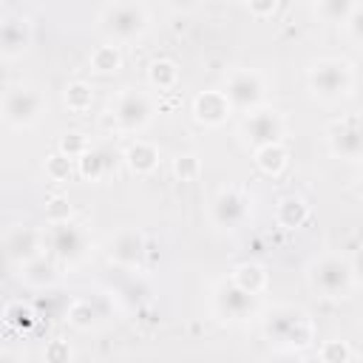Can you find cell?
<instances>
[{"instance_id": "cell-1", "label": "cell", "mask_w": 363, "mask_h": 363, "mask_svg": "<svg viewBox=\"0 0 363 363\" xmlns=\"http://www.w3.org/2000/svg\"><path fill=\"white\" fill-rule=\"evenodd\" d=\"M261 335L286 352H303L315 343V323L306 309L278 303L261 318Z\"/></svg>"}, {"instance_id": "cell-2", "label": "cell", "mask_w": 363, "mask_h": 363, "mask_svg": "<svg viewBox=\"0 0 363 363\" xmlns=\"http://www.w3.org/2000/svg\"><path fill=\"white\" fill-rule=\"evenodd\" d=\"M309 94L326 105L352 96L354 91V65L343 57H318L306 68Z\"/></svg>"}, {"instance_id": "cell-3", "label": "cell", "mask_w": 363, "mask_h": 363, "mask_svg": "<svg viewBox=\"0 0 363 363\" xmlns=\"http://www.w3.org/2000/svg\"><path fill=\"white\" fill-rule=\"evenodd\" d=\"M99 28L113 43H130L147 34L150 28V9L145 3H105L99 6Z\"/></svg>"}, {"instance_id": "cell-4", "label": "cell", "mask_w": 363, "mask_h": 363, "mask_svg": "<svg viewBox=\"0 0 363 363\" xmlns=\"http://www.w3.org/2000/svg\"><path fill=\"white\" fill-rule=\"evenodd\" d=\"M306 281L312 286L315 295L326 298V301H340L349 298L354 289V275H352V261H346L343 255H320L309 264Z\"/></svg>"}, {"instance_id": "cell-5", "label": "cell", "mask_w": 363, "mask_h": 363, "mask_svg": "<svg viewBox=\"0 0 363 363\" xmlns=\"http://www.w3.org/2000/svg\"><path fill=\"white\" fill-rule=\"evenodd\" d=\"M45 108H48L45 96L31 85L17 82L3 91V122L9 128H17V130L34 128L43 119Z\"/></svg>"}, {"instance_id": "cell-6", "label": "cell", "mask_w": 363, "mask_h": 363, "mask_svg": "<svg viewBox=\"0 0 363 363\" xmlns=\"http://www.w3.org/2000/svg\"><path fill=\"white\" fill-rule=\"evenodd\" d=\"M156 105L145 88H122L111 105V116L119 133H139L153 122Z\"/></svg>"}, {"instance_id": "cell-7", "label": "cell", "mask_w": 363, "mask_h": 363, "mask_svg": "<svg viewBox=\"0 0 363 363\" xmlns=\"http://www.w3.org/2000/svg\"><path fill=\"white\" fill-rule=\"evenodd\" d=\"M238 136L252 147H267V145H284L286 136V119L275 108H258L252 113H244L238 125Z\"/></svg>"}, {"instance_id": "cell-8", "label": "cell", "mask_w": 363, "mask_h": 363, "mask_svg": "<svg viewBox=\"0 0 363 363\" xmlns=\"http://www.w3.org/2000/svg\"><path fill=\"white\" fill-rule=\"evenodd\" d=\"M224 96L230 99L233 111L252 113L261 108V102L267 96V82L252 68H233L224 77Z\"/></svg>"}, {"instance_id": "cell-9", "label": "cell", "mask_w": 363, "mask_h": 363, "mask_svg": "<svg viewBox=\"0 0 363 363\" xmlns=\"http://www.w3.org/2000/svg\"><path fill=\"white\" fill-rule=\"evenodd\" d=\"M252 213V196L250 190L238 187V184H227L213 196L210 204V218L218 230H238L247 224Z\"/></svg>"}, {"instance_id": "cell-10", "label": "cell", "mask_w": 363, "mask_h": 363, "mask_svg": "<svg viewBox=\"0 0 363 363\" xmlns=\"http://www.w3.org/2000/svg\"><path fill=\"white\" fill-rule=\"evenodd\" d=\"M43 238H45V247L54 252V258H60L65 264H74L88 252V233L74 221L48 224Z\"/></svg>"}, {"instance_id": "cell-11", "label": "cell", "mask_w": 363, "mask_h": 363, "mask_svg": "<svg viewBox=\"0 0 363 363\" xmlns=\"http://www.w3.org/2000/svg\"><path fill=\"white\" fill-rule=\"evenodd\" d=\"M326 142H329L332 156L346 159V162H360V156H363V119H357V116L335 119L326 128Z\"/></svg>"}, {"instance_id": "cell-12", "label": "cell", "mask_w": 363, "mask_h": 363, "mask_svg": "<svg viewBox=\"0 0 363 363\" xmlns=\"http://www.w3.org/2000/svg\"><path fill=\"white\" fill-rule=\"evenodd\" d=\"M145 255H147V235L139 227H122L108 241V258L116 267L136 269L145 264Z\"/></svg>"}, {"instance_id": "cell-13", "label": "cell", "mask_w": 363, "mask_h": 363, "mask_svg": "<svg viewBox=\"0 0 363 363\" xmlns=\"http://www.w3.org/2000/svg\"><path fill=\"white\" fill-rule=\"evenodd\" d=\"M43 247H45V238H43V233L34 230V227H23V224H17V227L6 230L3 250H6L9 264H14L17 269H20L23 264L40 258V255H43Z\"/></svg>"}, {"instance_id": "cell-14", "label": "cell", "mask_w": 363, "mask_h": 363, "mask_svg": "<svg viewBox=\"0 0 363 363\" xmlns=\"http://www.w3.org/2000/svg\"><path fill=\"white\" fill-rule=\"evenodd\" d=\"M213 306L227 320H247L250 315H255V298L247 295L244 289H238L230 278L216 284V289H213Z\"/></svg>"}, {"instance_id": "cell-15", "label": "cell", "mask_w": 363, "mask_h": 363, "mask_svg": "<svg viewBox=\"0 0 363 363\" xmlns=\"http://www.w3.org/2000/svg\"><path fill=\"white\" fill-rule=\"evenodd\" d=\"M34 28L26 14H9L0 20V54L3 60H17L31 48Z\"/></svg>"}, {"instance_id": "cell-16", "label": "cell", "mask_w": 363, "mask_h": 363, "mask_svg": "<svg viewBox=\"0 0 363 363\" xmlns=\"http://www.w3.org/2000/svg\"><path fill=\"white\" fill-rule=\"evenodd\" d=\"M230 113H233V105L224 96V91H201L193 96V116L199 125L218 128L230 119Z\"/></svg>"}, {"instance_id": "cell-17", "label": "cell", "mask_w": 363, "mask_h": 363, "mask_svg": "<svg viewBox=\"0 0 363 363\" xmlns=\"http://www.w3.org/2000/svg\"><path fill=\"white\" fill-rule=\"evenodd\" d=\"M122 159L128 164L130 173L136 176H150L156 167H159V147L147 139H133L125 150H122Z\"/></svg>"}, {"instance_id": "cell-18", "label": "cell", "mask_w": 363, "mask_h": 363, "mask_svg": "<svg viewBox=\"0 0 363 363\" xmlns=\"http://www.w3.org/2000/svg\"><path fill=\"white\" fill-rule=\"evenodd\" d=\"M230 281H233L238 289H244L247 295H252V298H258V295L269 286V275H267V269H264L261 264H255V261L235 264L233 272H230Z\"/></svg>"}, {"instance_id": "cell-19", "label": "cell", "mask_w": 363, "mask_h": 363, "mask_svg": "<svg viewBox=\"0 0 363 363\" xmlns=\"http://www.w3.org/2000/svg\"><path fill=\"white\" fill-rule=\"evenodd\" d=\"M113 153L108 147H91L79 162H77V173L85 179V182H102L111 176L113 170Z\"/></svg>"}, {"instance_id": "cell-20", "label": "cell", "mask_w": 363, "mask_h": 363, "mask_svg": "<svg viewBox=\"0 0 363 363\" xmlns=\"http://www.w3.org/2000/svg\"><path fill=\"white\" fill-rule=\"evenodd\" d=\"M275 218H278V224H281L284 230H298V227H303L306 218H309V204H306V199H301V196H284V199L278 201V207H275Z\"/></svg>"}, {"instance_id": "cell-21", "label": "cell", "mask_w": 363, "mask_h": 363, "mask_svg": "<svg viewBox=\"0 0 363 363\" xmlns=\"http://www.w3.org/2000/svg\"><path fill=\"white\" fill-rule=\"evenodd\" d=\"M20 281L28 284V286H34V289L51 286L57 281V264L51 258L40 255V258H34V261H28V264L20 267Z\"/></svg>"}, {"instance_id": "cell-22", "label": "cell", "mask_w": 363, "mask_h": 363, "mask_svg": "<svg viewBox=\"0 0 363 363\" xmlns=\"http://www.w3.org/2000/svg\"><path fill=\"white\" fill-rule=\"evenodd\" d=\"M252 159H255V167L267 176H281L286 162H289V153L284 145H267V147H258L252 150Z\"/></svg>"}, {"instance_id": "cell-23", "label": "cell", "mask_w": 363, "mask_h": 363, "mask_svg": "<svg viewBox=\"0 0 363 363\" xmlns=\"http://www.w3.org/2000/svg\"><path fill=\"white\" fill-rule=\"evenodd\" d=\"M147 82L159 91H173L179 85V65L167 57H159L147 65Z\"/></svg>"}, {"instance_id": "cell-24", "label": "cell", "mask_w": 363, "mask_h": 363, "mask_svg": "<svg viewBox=\"0 0 363 363\" xmlns=\"http://www.w3.org/2000/svg\"><path fill=\"white\" fill-rule=\"evenodd\" d=\"M88 62H91V68L96 74H116L122 68V51L113 43H102V45H96L91 51Z\"/></svg>"}, {"instance_id": "cell-25", "label": "cell", "mask_w": 363, "mask_h": 363, "mask_svg": "<svg viewBox=\"0 0 363 363\" xmlns=\"http://www.w3.org/2000/svg\"><path fill=\"white\" fill-rule=\"evenodd\" d=\"M62 102H65V108H68L71 113H85V111L94 105V88H91L88 82H82V79H74V82L65 85Z\"/></svg>"}, {"instance_id": "cell-26", "label": "cell", "mask_w": 363, "mask_h": 363, "mask_svg": "<svg viewBox=\"0 0 363 363\" xmlns=\"http://www.w3.org/2000/svg\"><path fill=\"white\" fill-rule=\"evenodd\" d=\"M65 320H68L74 329L85 332V329L94 326V320H96V309L91 306V301H74V303L68 306V312H65Z\"/></svg>"}, {"instance_id": "cell-27", "label": "cell", "mask_w": 363, "mask_h": 363, "mask_svg": "<svg viewBox=\"0 0 363 363\" xmlns=\"http://www.w3.org/2000/svg\"><path fill=\"white\" fill-rule=\"evenodd\" d=\"M45 176L51 179V182H68L71 179V173H74V159H68L65 153H51V156H45Z\"/></svg>"}, {"instance_id": "cell-28", "label": "cell", "mask_w": 363, "mask_h": 363, "mask_svg": "<svg viewBox=\"0 0 363 363\" xmlns=\"http://www.w3.org/2000/svg\"><path fill=\"white\" fill-rule=\"evenodd\" d=\"M352 9H354V3H349V0H320L315 6V11L323 20H329V23H346L349 14H352Z\"/></svg>"}, {"instance_id": "cell-29", "label": "cell", "mask_w": 363, "mask_h": 363, "mask_svg": "<svg viewBox=\"0 0 363 363\" xmlns=\"http://www.w3.org/2000/svg\"><path fill=\"white\" fill-rule=\"evenodd\" d=\"M88 150H91V142L85 139V133H79V130H68V133H62V139H60V153H65L68 159L79 162Z\"/></svg>"}, {"instance_id": "cell-30", "label": "cell", "mask_w": 363, "mask_h": 363, "mask_svg": "<svg viewBox=\"0 0 363 363\" xmlns=\"http://www.w3.org/2000/svg\"><path fill=\"white\" fill-rule=\"evenodd\" d=\"M199 173H201V162H199L196 153H179L173 159V176L179 182H196Z\"/></svg>"}, {"instance_id": "cell-31", "label": "cell", "mask_w": 363, "mask_h": 363, "mask_svg": "<svg viewBox=\"0 0 363 363\" xmlns=\"http://www.w3.org/2000/svg\"><path fill=\"white\" fill-rule=\"evenodd\" d=\"M6 323L14 326V329H28L34 323V309L23 301H11L6 306Z\"/></svg>"}, {"instance_id": "cell-32", "label": "cell", "mask_w": 363, "mask_h": 363, "mask_svg": "<svg viewBox=\"0 0 363 363\" xmlns=\"http://www.w3.org/2000/svg\"><path fill=\"white\" fill-rule=\"evenodd\" d=\"M45 221L48 224H62L71 221V201L65 196H51L45 201Z\"/></svg>"}, {"instance_id": "cell-33", "label": "cell", "mask_w": 363, "mask_h": 363, "mask_svg": "<svg viewBox=\"0 0 363 363\" xmlns=\"http://www.w3.org/2000/svg\"><path fill=\"white\" fill-rule=\"evenodd\" d=\"M352 352H349V343L346 340H326L320 346V360L323 363H349Z\"/></svg>"}, {"instance_id": "cell-34", "label": "cell", "mask_w": 363, "mask_h": 363, "mask_svg": "<svg viewBox=\"0 0 363 363\" xmlns=\"http://www.w3.org/2000/svg\"><path fill=\"white\" fill-rule=\"evenodd\" d=\"M43 360L45 363H71V346H68V340H62V337L48 340L45 349H43Z\"/></svg>"}, {"instance_id": "cell-35", "label": "cell", "mask_w": 363, "mask_h": 363, "mask_svg": "<svg viewBox=\"0 0 363 363\" xmlns=\"http://www.w3.org/2000/svg\"><path fill=\"white\" fill-rule=\"evenodd\" d=\"M346 28H349L352 40L363 43V3H354L352 14H349V20H346Z\"/></svg>"}, {"instance_id": "cell-36", "label": "cell", "mask_w": 363, "mask_h": 363, "mask_svg": "<svg viewBox=\"0 0 363 363\" xmlns=\"http://www.w3.org/2000/svg\"><path fill=\"white\" fill-rule=\"evenodd\" d=\"M267 363H303L301 352H286V349H278Z\"/></svg>"}, {"instance_id": "cell-37", "label": "cell", "mask_w": 363, "mask_h": 363, "mask_svg": "<svg viewBox=\"0 0 363 363\" xmlns=\"http://www.w3.org/2000/svg\"><path fill=\"white\" fill-rule=\"evenodd\" d=\"M247 9H250V14H275V9H278V3L275 0H267V3H247Z\"/></svg>"}, {"instance_id": "cell-38", "label": "cell", "mask_w": 363, "mask_h": 363, "mask_svg": "<svg viewBox=\"0 0 363 363\" xmlns=\"http://www.w3.org/2000/svg\"><path fill=\"white\" fill-rule=\"evenodd\" d=\"M352 275H354V284H360L363 286V247L354 252V258H352Z\"/></svg>"}, {"instance_id": "cell-39", "label": "cell", "mask_w": 363, "mask_h": 363, "mask_svg": "<svg viewBox=\"0 0 363 363\" xmlns=\"http://www.w3.org/2000/svg\"><path fill=\"white\" fill-rule=\"evenodd\" d=\"M0 363H26V357L17 354V352H3L0 354Z\"/></svg>"}, {"instance_id": "cell-40", "label": "cell", "mask_w": 363, "mask_h": 363, "mask_svg": "<svg viewBox=\"0 0 363 363\" xmlns=\"http://www.w3.org/2000/svg\"><path fill=\"white\" fill-rule=\"evenodd\" d=\"M357 193H360V196H363V179H360V187H357Z\"/></svg>"}, {"instance_id": "cell-41", "label": "cell", "mask_w": 363, "mask_h": 363, "mask_svg": "<svg viewBox=\"0 0 363 363\" xmlns=\"http://www.w3.org/2000/svg\"><path fill=\"white\" fill-rule=\"evenodd\" d=\"M360 162H363V156H360Z\"/></svg>"}]
</instances>
